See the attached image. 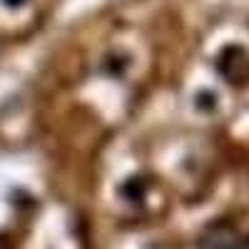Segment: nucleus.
Instances as JSON below:
<instances>
[{
  "instance_id": "1",
  "label": "nucleus",
  "mask_w": 249,
  "mask_h": 249,
  "mask_svg": "<svg viewBox=\"0 0 249 249\" xmlns=\"http://www.w3.org/2000/svg\"><path fill=\"white\" fill-rule=\"evenodd\" d=\"M217 70L230 82H244L249 77V57L242 48H227L217 60Z\"/></svg>"
},
{
  "instance_id": "2",
  "label": "nucleus",
  "mask_w": 249,
  "mask_h": 249,
  "mask_svg": "<svg viewBox=\"0 0 249 249\" xmlns=\"http://www.w3.org/2000/svg\"><path fill=\"white\" fill-rule=\"evenodd\" d=\"M144 187H147V182H140V177H135V179H130V182H124L122 184V192L127 195L130 199H140L142 195H144Z\"/></svg>"
},
{
  "instance_id": "3",
  "label": "nucleus",
  "mask_w": 249,
  "mask_h": 249,
  "mask_svg": "<svg viewBox=\"0 0 249 249\" xmlns=\"http://www.w3.org/2000/svg\"><path fill=\"white\" fill-rule=\"evenodd\" d=\"M3 3H5V5H10V8H18V5H23L25 0H3Z\"/></svg>"
}]
</instances>
